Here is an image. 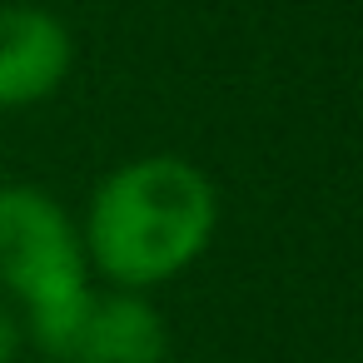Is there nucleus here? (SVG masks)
<instances>
[{
    "instance_id": "f257e3e1",
    "label": "nucleus",
    "mask_w": 363,
    "mask_h": 363,
    "mask_svg": "<svg viewBox=\"0 0 363 363\" xmlns=\"http://www.w3.org/2000/svg\"><path fill=\"white\" fill-rule=\"evenodd\" d=\"M219 229V184L184 155H135L115 164L80 219L90 274L110 289L155 294L204 259Z\"/></svg>"
},
{
    "instance_id": "f03ea898",
    "label": "nucleus",
    "mask_w": 363,
    "mask_h": 363,
    "mask_svg": "<svg viewBox=\"0 0 363 363\" xmlns=\"http://www.w3.org/2000/svg\"><path fill=\"white\" fill-rule=\"evenodd\" d=\"M0 294L21 308L26 343L40 358L70 363L95 298L90 259L80 244V224L50 189L30 179L0 184Z\"/></svg>"
},
{
    "instance_id": "7ed1b4c3",
    "label": "nucleus",
    "mask_w": 363,
    "mask_h": 363,
    "mask_svg": "<svg viewBox=\"0 0 363 363\" xmlns=\"http://www.w3.org/2000/svg\"><path fill=\"white\" fill-rule=\"evenodd\" d=\"M75 65V40L45 6H0V110L45 105Z\"/></svg>"
},
{
    "instance_id": "20e7f679",
    "label": "nucleus",
    "mask_w": 363,
    "mask_h": 363,
    "mask_svg": "<svg viewBox=\"0 0 363 363\" xmlns=\"http://www.w3.org/2000/svg\"><path fill=\"white\" fill-rule=\"evenodd\" d=\"M164 358H169V328L150 294L105 289L90 298L70 363H164Z\"/></svg>"
},
{
    "instance_id": "39448f33",
    "label": "nucleus",
    "mask_w": 363,
    "mask_h": 363,
    "mask_svg": "<svg viewBox=\"0 0 363 363\" xmlns=\"http://www.w3.org/2000/svg\"><path fill=\"white\" fill-rule=\"evenodd\" d=\"M26 348V323H21V308L0 294V363H16Z\"/></svg>"
}]
</instances>
